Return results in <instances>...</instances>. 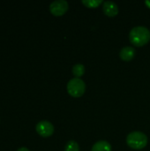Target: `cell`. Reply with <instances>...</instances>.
<instances>
[{"label":"cell","mask_w":150,"mask_h":151,"mask_svg":"<svg viewBox=\"0 0 150 151\" xmlns=\"http://www.w3.org/2000/svg\"><path fill=\"white\" fill-rule=\"evenodd\" d=\"M129 40L136 47H142L150 41V31L143 26L134 27L129 33Z\"/></svg>","instance_id":"obj_1"},{"label":"cell","mask_w":150,"mask_h":151,"mask_svg":"<svg viewBox=\"0 0 150 151\" xmlns=\"http://www.w3.org/2000/svg\"><path fill=\"white\" fill-rule=\"evenodd\" d=\"M126 143L131 149L140 150L148 145V136L142 132H132L126 137Z\"/></svg>","instance_id":"obj_2"},{"label":"cell","mask_w":150,"mask_h":151,"mask_svg":"<svg viewBox=\"0 0 150 151\" xmlns=\"http://www.w3.org/2000/svg\"><path fill=\"white\" fill-rule=\"evenodd\" d=\"M68 94L75 98L80 97L84 95L86 91V84L85 82L79 78L71 79L66 86Z\"/></svg>","instance_id":"obj_3"},{"label":"cell","mask_w":150,"mask_h":151,"mask_svg":"<svg viewBox=\"0 0 150 151\" xmlns=\"http://www.w3.org/2000/svg\"><path fill=\"white\" fill-rule=\"evenodd\" d=\"M69 8V4L65 0H56L50 4V11L54 16H63Z\"/></svg>","instance_id":"obj_4"},{"label":"cell","mask_w":150,"mask_h":151,"mask_svg":"<svg viewBox=\"0 0 150 151\" xmlns=\"http://www.w3.org/2000/svg\"><path fill=\"white\" fill-rule=\"evenodd\" d=\"M35 130L37 134L44 138L50 137L54 134V126L47 120H42L39 123H37L35 127Z\"/></svg>","instance_id":"obj_5"},{"label":"cell","mask_w":150,"mask_h":151,"mask_svg":"<svg viewBox=\"0 0 150 151\" xmlns=\"http://www.w3.org/2000/svg\"><path fill=\"white\" fill-rule=\"evenodd\" d=\"M103 10L105 15L108 17H115L118 14V6L116 3L111 1H105L103 2Z\"/></svg>","instance_id":"obj_6"},{"label":"cell","mask_w":150,"mask_h":151,"mask_svg":"<svg viewBox=\"0 0 150 151\" xmlns=\"http://www.w3.org/2000/svg\"><path fill=\"white\" fill-rule=\"evenodd\" d=\"M134 56H135V49L133 47H131V46L124 47L119 52L120 58L124 61H126V62L133 59Z\"/></svg>","instance_id":"obj_7"},{"label":"cell","mask_w":150,"mask_h":151,"mask_svg":"<svg viewBox=\"0 0 150 151\" xmlns=\"http://www.w3.org/2000/svg\"><path fill=\"white\" fill-rule=\"evenodd\" d=\"M91 151H111V145L106 141H99L93 145Z\"/></svg>","instance_id":"obj_8"},{"label":"cell","mask_w":150,"mask_h":151,"mask_svg":"<svg viewBox=\"0 0 150 151\" xmlns=\"http://www.w3.org/2000/svg\"><path fill=\"white\" fill-rule=\"evenodd\" d=\"M85 73V66L82 64H76L72 66V74L75 78H80Z\"/></svg>","instance_id":"obj_9"},{"label":"cell","mask_w":150,"mask_h":151,"mask_svg":"<svg viewBox=\"0 0 150 151\" xmlns=\"http://www.w3.org/2000/svg\"><path fill=\"white\" fill-rule=\"evenodd\" d=\"M102 3V0H82V4L88 8H97Z\"/></svg>","instance_id":"obj_10"},{"label":"cell","mask_w":150,"mask_h":151,"mask_svg":"<svg viewBox=\"0 0 150 151\" xmlns=\"http://www.w3.org/2000/svg\"><path fill=\"white\" fill-rule=\"evenodd\" d=\"M65 151H80V146L75 141H69L65 147Z\"/></svg>","instance_id":"obj_11"},{"label":"cell","mask_w":150,"mask_h":151,"mask_svg":"<svg viewBox=\"0 0 150 151\" xmlns=\"http://www.w3.org/2000/svg\"><path fill=\"white\" fill-rule=\"evenodd\" d=\"M17 151H30L27 148H26V147H21V148H19V150Z\"/></svg>","instance_id":"obj_12"},{"label":"cell","mask_w":150,"mask_h":151,"mask_svg":"<svg viewBox=\"0 0 150 151\" xmlns=\"http://www.w3.org/2000/svg\"><path fill=\"white\" fill-rule=\"evenodd\" d=\"M145 4H147V6H148L149 8H150V1H146V2H145Z\"/></svg>","instance_id":"obj_13"}]
</instances>
